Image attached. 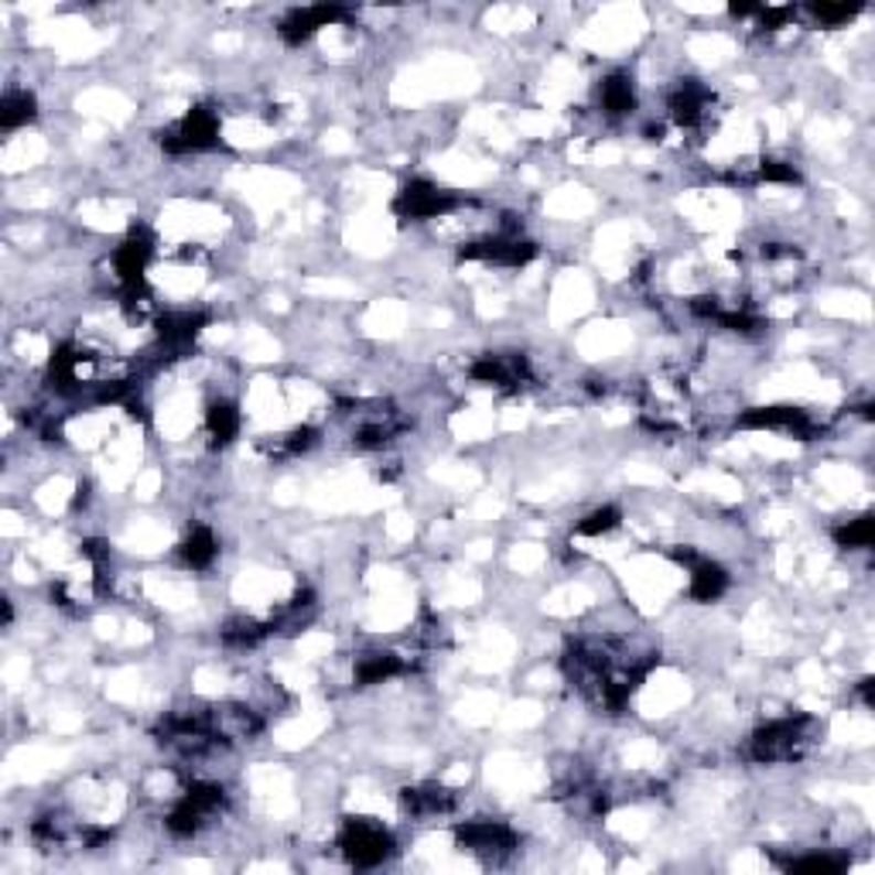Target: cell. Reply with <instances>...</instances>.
<instances>
[{"label":"cell","instance_id":"obj_2","mask_svg":"<svg viewBox=\"0 0 875 875\" xmlns=\"http://www.w3.org/2000/svg\"><path fill=\"white\" fill-rule=\"evenodd\" d=\"M339 852L356 868H376L397 852L394 834L370 818H345L339 831Z\"/></svg>","mask_w":875,"mask_h":875},{"label":"cell","instance_id":"obj_15","mask_svg":"<svg viewBox=\"0 0 875 875\" xmlns=\"http://www.w3.org/2000/svg\"><path fill=\"white\" fill-rule=\"evenodd\" d=\"M668 107H671V117L681 124V127H697L705 117H708V107H712V93L702 86V83H681L671 99H668Z\"/></svg>","mask_w":875,"mask_h":875},{"label":"cell","instance_id":"obj_18","mask_svg":"<svg viewBox=\"0 0 875 875\" xmlns=\"http://www.w3.org/2000/svg\"><path fill=\"white\" fill-rule=\"evenodd\" d=\"M599 107H602V114H609V117H626V114H633V107H637L633 79L622 76V73L602 79V86H599Z\"/></svg>","mask_w":875,"mask_h":875},{"label":"cell","instance_id":"obj_23","mask_svg":"<svg viewBox=\"0 0 875 875\" xmlns=\"http://www.w3.org/2000/svg\"><path fill=\"white\" fill-rule=\"evenodd\" d=\"M834 541H837V547H845V551L872 547V513H862L858 520L842 523V527L834 531Z\"/></svg>","mask_w":875,"mask_h":875},{"label":"cell","instance_id":"obj_25","mask_svg":"<svg viewBox=\"0 0 875 875\" xmlns=\"http://www.w3.org/2000/svg\"><path fill=\"white\" fill-rule=\"evenodd\" d=\"M619 510L616 506H599V510H591L581 523H578V534L581 537H599V534H609V531H616L619 527Z\"/></svg>","mask_w":875,"mask_h":875},{"label":"cell","instance_id":"obj_22","mask_svg":"<svg viewBox=\"0 0 875 875\" xmlns=\"http://www.w3.org/2000/svg\"><path fill=\"white\" fill-rule=\"evenodd\" d=\"M314 438H319L314 428H291L288 435H277L274 441H267L264 451L270 455V459H295V455H301L314 445Z\"/></svg>","mask_w":875,"mask_h":875},{"label":"cell","instance_id":"obj_14","mask_svg":"<svg viewBox=\"0 0 875 875\" xmlns=\"http://www.w3.org/2000/svg\"><path fill=\"white\" fill-rule=\"evenodd\" d=\"M455 797L448 787L441 783H422V787H407L401 793V803L410 818H438V814H448L455 811Z\"/></svg>","mask_w":875,"mask_h":875},{"label":"cell","instance_id":"obj_13","mask_svg":"<svg viewBox=\"0 0 875 875\" xmlns=\"http://www.w3.org/2000/svg\"><path fill=\"white\" fill-rule=\"evenodd\" d=\"M674 557H677L681 565L687 562V568H691L687 595H691L694 602H715V599H722L725 588H728V575H725L722 565H715V562H694L691 554H681V551Z\"/></svg>","mask_w":875,"mask_h":875},{"label":"cell","instance_id":"obj_21","mask_svg":"<svg viewBox=\"0 0 875 875\" xmlns=\"http://www.w3.org/2000/svg\"><path fill=\"white\" fill-rule=\"evenodd\" d=\"M216 554H220V544L209 527H192V534L182 541V557L189 568H209L216 562Z\"/></svg>","mask_w":875,"mask_h":875},{"label":"cell","instance_id":"obj_3","mask_svg":"<svg viewBox=\"0 0 875 875\" xmlns=\"http://www.w3.org/2000/svg\"><path fill=\"white\" fill-rule=\"evenodd\" d=\"M226 803V790L220 783H209V780H195L185 787L182 800L174 803L164 818V828L174 834V837H192L199 834V828L205 824L209 814H216Z\"/></svg>","mask_w":875,"mask_h":875},{"label":"cell","instance_id":"obj_16","mask_svg":"<svg viewBox=\"0 0 875 875\" xmlns=\"http://www.w3.org/2000/svg\"><path fill=\"white\" fill-rule=\"evenodd\" d=\"M410 671V663L391 650H380V653H363L356 660V684L360 687H370V684H383L391 677H401Z\"/></svg>","mask_w":875,"mask_h":875},{"label":"cell","instance_id":"obj_17","mask_svg":"<svg viewBox=\"0 0 875 875\" xmlns=\"http://www.w3.org/2000/svg\"><path fill=\"white\" fill-rule=\"evenodd\" d=\"M267 637H274V622H260L250 616H236L223 626V643L233 650H254Z\"/></svg>","mask_w":875,"mask_h":875},{"label":"cell","instance_id":"obj_9","mask_svg":"<svg viewBox=\"0 0 875 875\" xmlns=\"http://www.w3.org/2000/svg\"><path fill=\"white\" fill-rule=\"evenodd\" d=\"M151 254H154V239L145 233V230H134L114 254V270H117V281L124 291H134V288H145V274H148V264H151Z\"/></svg>","mask_w":875,"mask_h":875},{"label":"cell","instance_id":"obj_7","mask_svg":"<svg viewBox=\"0 0 875 875\" xmlns=\"http://www.w3.org/2000/svg\"><path fill=\"white\" fill-rule=\"evenodd\" d=\"M462 260H482V264H500V267H523L537 257V247L531 239H520V233L503 230L497 236L472 239L459 250Z\"/></svg>","mask_w":875,"mask_h":875},{"label":"cell","instance_id":"obj_26","mask_svg":"<svg viewBox=\"0 0 875 875\" xmlns=\"http://www.w3.org/2000/svg\"><path fill=\"white\" fill-rule=\"evenodd\" d=\"M756 182H777V185H793L797 182V168L790 161L777 158H762L756 164Z\"/></svg>","mask_w":875,"mask_h":875},{"label":"cell","instance_id":"obj_12","mask_svg":"<svg viewBox=\"0 0 875 875\" xmlns=\"http://www.w3.org/2000/svg\"><path fill=\"white\" fill-rule=\"evenodd\" d=\"M205 326H209L205 311H192V308L164 311L158 319V342L168 345V349H189Z\"/></svg>","mask_w":875,"mask_h":875},{"label":"cell","instance_id":"obj_8","mask_svg":"<svg viewBox=\"0 0 875 875\" xmlns=\"http://www.w3.org/2000/svg\"><path fill=\"white\" fill-rule=\"evenodd\" d=\"M739 428H756V431H783V435H793V438H811L818 435V422L800 407H787V404H777V407H753L739 417Z\"/></svg>","mask_w":875,"mask_h":875},{"label":"cell","instance_id":"obj_27","mask_svg":"<svg viewBox=\"0 0 875 875\" xmlns=\"http://www.w3.org/2000/svg\"><path fill=\"white\" fill-rule=\"evenodd\" d=\"M858 11H862L858 4H811V8H808V14H811L814 21H821L824 28L845 24V21H852Z\"/></svg>","mask_w":875,"mask_h":875},{"label":"cell","instance_id":"obj_4","mask_svg":"<svg viewBox=\"0 0 875 875\" xmlns=\"http://www.w3.org/2000/svg\"><path fill=\"white\" fill-rule=\"evenodd\" d=\"M220 145V114L213 107H192L179 124L161 134V148L168 154H192Z\"/></svg>","mask_w":875,"mask_h":875},{"label":"cell","instance_id":"obj_19","mask_svg":"<svg viewBox=\"0 0 875 875\" xmlns=\"http://www.w3.org/2000/svg\"><path fill=\"white\" fill-rule=\"evenodd\" d=\"M34 114H39V103L28 89H8L4 99H0V127H4V134L28 127Z\"/></svg>","mask_w":875,"mask_h":875},{"label":"cell","instance_id":"obj_6","mask_svg":"<svg viewBox=\"0 0 875 875\" xmlns=\"http://www.w3.org/2000/svg\"><path fill=\"white\" fill-rule=\"evenodd\" d=\"M459 195L448 192V189H438L425 179H414L407 182L401 192H397V202H394V213L401 220H438V216H448L459 209Z\"/></svg>","mask_w":875,"mask_h":875},{"label":"cell","instance_id":"obj_24","mask_svg":"<svg viewBox=\"0 0 875 875\" xmlns=\"http://www.w3.org/2000/svg\"><path fill=\"white\" fill-rule=\"evenodd\" d=\"M845 858H837V855H828V852H814V855H803V858H790L783 862L787 872H828V875H837V872H845Z\"/></svg>","mask_w":875,"mask_h":875},{"label":"cell","instance_id":"obj_5","mask_svg":"<svg viewBox=\"0 0 875 875\" xmlns=\"http://www.w3.org/2000/svg\"><path fill=\"white\" fill-rule=\"evenodd\" d=\"M455 842L459 849L485 858V862H503L516 849V831L503 821H466L455 828Z\"/></svg>","mask_w":875,"mask_h":875},{"label":"cell","instance_id":"obj_20","mask_svg":"<svg viewBox=\"0 0 875 875\" xmlns=\"http://www.w3.org/2000/svg\"><path fill=\"white\" fill-rule=\"evenodd\" d=\"M239 410H236V404H230V401H216V404H209V410H205V431H209V438H213L216 445H230L236 435H239Z\"/></svg>","mask_w":875,"mask_h":875},{"label":"cell","instance_id":"obj_11","mask_svg":"<svg viewBox=\"0 0 875 875\" xmlns=\"http://www.w3.org/2000/svg\"><path fill=\"white\" fill-rule=\"evenodd\" d=\"M472 380L489 383V387L500 391H520L523 383L531 380V366L523 356H482L472 363Z\"/></svg>","mask_w":875,"mask_h":875},{"label":"cell","instance_id":"obj_1","mask_svg":"<svg viewBox=\"0 0 875 875\" xmlns=\"http://www.w3.org/2000/svg\"><path fill=\"white\" fill-rule=\"evenodd\" d=\"M811 743H814V718L811 715L773 718V722H766L753 732L749 756L756 762H790V759H800Z\"/></svg>","mask_w":875,"mask_h":875},{"label":"cell","instance_id":"obj_10","mask_svg":"<svg viewBox=\"0 0 875 875\" xmlns=\"http://www.w3.org/2000/svg\"><path fill=\"white\" fill-rule=\"evenodd\" d=\"M345 18H349V11L339 8V4L295 8V11L281 21L277 34H281V39H285L288 45H305V42L314 39V34H319L322 28H329V24H335V21H345Z\"/></svg>","mask_w":875,"mask_h":875}]
</instances>
